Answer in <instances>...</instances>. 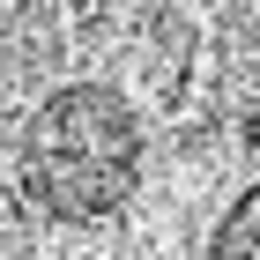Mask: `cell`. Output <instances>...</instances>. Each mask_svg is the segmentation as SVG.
Instances as JSON below:
<instances>
[{
	"label": "cell",
	"mask_w": 260,
	"mask_h": 260,
	"mask_svg": "<svg viewBox=\"0 0 260 260\" xmlns=\"http://www.w3.org/2000/svg\"><path fill=\"white\" fill-rule=\"evenodd\" d=\"M149 134L112 82H60L15 134V186L52 223H104L141 186Z\"/></svg>",
	"instance_id": "cell-1"
},
{
	"label": "cell",
	"mask_w": 260,
	"mask_h": 260,
	"mask_svg": "<svg viewBox=\"0 0 260 260\" xmlns=\"http://www.w3.org/2000/svg\"><path fill=\"white\" fill-rule=\"evenodd\" d=\"M208 260H260V179L223 208L216 238H208Z\"/></svg>",
	"instance_id": "cell-2"
}]
</instances>
